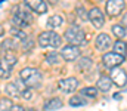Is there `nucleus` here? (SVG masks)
Here are the masks:
<instances>
[{
    "label": "nucleus",
    "mask_w": 127,
    "mask_h": 111,
    "mask_svg": "<svg viewBox=\"0 0 127 111\" xmlns=\"http://www.w3.org/2000/svg\"><path fill=\"white\" fill-rule=\"evenodd\" d=\"M10 24H12V27H18V28H25V27H28V24H25L24 21H21L19 18H16V16H13L12 15V18H10Z\"/></svg>",
    "instance_id": "obj_30"
},
{
    "label": "nucleus",
    "mask_w": 127,
    "mask_h": 111,
    "mask_svg": "<svg viewBox=\"0 0 127 111\" xmlns=\"http://www.w3.org/2000/svg\"><path fill=\"white\" fill-rule=\"evenodd\" d=\"M10 33H12V36L16 37L18 40H25L27 37H28V34L25 33V31H22V28H18V27H12V30H10Z\"/></svg>",
    "instance_id": "obj_25"
},
{
    "label": "nucleus",
    "mask_w": 127,
    "mask_h": 111,
    "mask_svg": "<svg viewBox=\"0 0 127 111\" xmlns=\"http://www.w3.org/2000/svg\"><path fill=\"white\" fill-rule=\"evenodd\" d=\"M25 111H35L34 108H25Z\"/></svg>",
    "instance_id": "obj_37"
},
{
    "label": "nucleus",
    "mask_w": 127,
    "mask_h": 111,
    "mask_svg": "<svg viewBox=\"0 0 127 111\" xmlns=\"http://www.w3.org/2000/svg\"><path fill=\"white\" fill-rule=\"evenodd\" d=\"M3 59H4L10 67H13V65L18 62V56H16L15 50H4V56H3Z\"/></svg>",
    "instance_id": "obj_20"
},
{
    "label": "nucleus",
    "mask_w": 127,
    "mask_h": 111,
    "mask_svg": "<svg viewBox=\"0 0 127 111\" xmlns=\"http://www.w3.org/2000/svg\"><path fill=\"white\" fill-rule=\"evenodd\" d=\"M12 15L13 16H16V18H19L21 21H24L25 24H31L32 22V13H31V10L24 4V6H21V4H16L13 9H12Z\"/></svg>",
    "instance_id": "obj_5"
},
{
    "label": "nucleus",
    "mask_w": 127,
    "mask_h": 111,
    "mask_svg": "<svg viewBox=\"0 0 127 111\" xmlns=\"http://www.w3.org/2000/svg\"><path fill=\"white\" fill-rule=\"evenodd\" d=\"M77 67H78L80 71H89V70L93 67V61H92L90 58H87V56L80 58L78 62H77Z\"/></svg>",
    "instance_id": "obj_15"
},
{
    "label": "nucleus",
    "mask_w": 127,
    "mask_h": 111,
    "mask_svg": "<svg viewBox=\"0 0 127 111\" xmlns=\"http://www.w3.org/2000/svg\"><path fill=\"white\" fill-rule=\"evenodd\" d=\"M49 40H50V31H43L38 36V46L40 47H47L49 46Z\"/></svg>",
    "instance_id": "obj_23"
},
{
    "label": "nucleus",
    "mask_w": 127,
    "mask_h": 111,
    "mask_svg": "<svg viewBox=\"0 0 127 111\" xmlns=\"http://www.w3.org/2000/svg\"><path fill=\"white\" fill-rule=\"evenodd\" d=\"M64 24V16L62 15H53L47 19V27L49 28H58Z\"/></svg>",
    "instance_id": "obj_18"
},
{
    "label": "nucleus",
    "mask_w": 127,
    "mask_h": 111,
    "mask_svg": "<svg viewBox=\"0 0 127 111\" xmlns=\"http://www.w3.org/2000/svg\"><path fill=\"white\" fill-rule=\"evenodd\" d=\"M109 77H111L112 83L117 84L118 87H123V86H126L127 84V73L123 70V68H120V67H114V68H111V71H109Z\"/></svg>",
    "instance_id": "obj_6"
},
{
    "label": "nucleus",
    "mask_w": 127,
    "mask_h": 111,
    "mask_svg": "<svg viewBox=\"0 0 127 111\" xmlns=\"http://www.w3.org/2000/svg\"><path fill=\"white\" fill-rule=\"evenodd\" d=\"M112 34L117 37V38H124L126 37V27L121 25V24L112 25Z\"/></svg>",
    "instance_id": "obj_21"
},
{
    "label": "nucleus",
    "mask_w": 127,
    "mask_h": 111,
    "mask_svg": "<svg viewBox=\"0 0 127 111\" xmlns=\"http://www.w3.org/2000/svg\"><path fill=\"white\" fill-rule=\"evenodd\" d=\"M10 74H12V67L4 59H1L0 61V78L1 80H6V78L10 77Z\"/></svg>",
    "instance_id": "obj_14"
},
{
    "label": "nucleus",
    "mask_w": 127,
    "mask_h": 111,
    "mask_svg": "<svg viewBox=\"0 0 127 111\" xmlns=\"http://www.w3.org/2000/svg\"><path fill=\"white\" fill-rule=\"evenodd\" d=\"M62 108V101L59 98H52V99H47L43 105V110L44 111H53V110H59Z\"/></svg>",
    "instance_id": "obj_13"
},
{
    "label": "nucleus",
    "mask_w": 127,
    "mask_h": 111,
    "mask_svg": "<svg viewBox=\"0 0 127 111\" xmlns=\"http://www.w3.org/2000/svg\"><path fill=\"white\" fill-rule=\"evenodd\" d=\"M24 4L37 15H43L47 12V4L44 0H24Z\"/></svg>",
    "instance_id": "obj_9"
},
{
    "label": "nucleus",
    "mask_w": 127,
    "mask_h": 111,
    "mask_svg": "<svg viewBox=\"0 0 127 111\" xmlns=\"http://www.w3.org/2000/svg\"><path fill=\"white\" fill-rule=\"evenodd\" d=\"M111 46H112V40H111V37L108 36V34H105V33L97 34V37H96V40H95V47L97 50L105 52V50H108Z\"/></svg>",
    "instance_id": "obj_11"
},
{
    "label": "nucleus",
    "mask_w": 127,
    "mask_h": 111,
    "mask_svg": "<svg viewBox=\"0 0 127 111\" xmlns=\"http://www.w3.org/2000/svg\"><path fill=\"white\" fill-rule=\"evenodd\" d=\"M4 92H6V95L10 96V98H19V96H21V92H19V89L16 87L15 83H7L6 87H4Z\"/></svg>",
    "instance_id": "obj_17"
},
{
    "label": "nucleus",
    "mask_w": 127,
    "mask_h": 111,
    "mask_svg": "<svg viewBox=\"0 0 127 111\" xmlns=\"http://www.w3.org/2000/svg\"><path fill=\"white\" fill-rule=\"evenodd\" d=\"M44 59H46V62H49L50 65H58V64H61L62 56H61V53H58V52H49V53H46Z\"/></svg>",
    "instance_id": "obj_16"
},
{
    "label": "nucleus",
    "mask_w": 127,
    "mask_h": 111,
    "mask_svg": "<svg viewBox=\"0 0 127 111\" xmlns=\"http://www.w3.org/2000/svg\"><path fill=\"white\" fill-rule=\"evenodd\" d=\"M121 25L127 27V15H124V18H123V21H121Z\"/></svg>",
    "instance_id": "obj_34"
},
{
    "label": "nucleus",
    "mask_w": 127,
    "mask_h": 111,
    "mask_svg": "<svg viewBox=\"0 0 127 111\" xmlns=\"http://www.w3.org/2000/svg\"><path fill=\"white\" fill-rule=\"evenodd\" d=\"M10 111H25V108H24L22 105H12Z\"/></svg>",
    "instance_id": "obj_33"
},
{
    "label": "nucleus",
    "mask_w": 127,
    "mask_h": 111,
    "mask_svg": "<svg viewBox=\"0 0 127 111\" xmlns=\"http://www.w3.org/2000/svg\"><path fill=\"white\" fill-rule=\"evenodd\" d=\"M126 7V1L124 0H108L105 3V12L109 18H115L118 16Z\"/></svg>",
    "instance_id": "obj_4"
},
{
    "label": "nucleus",
    "mask_w": 127,
    "mask_h": 111,
    "mask_svg": "<svg viewBox=\"0 0 127 111\" xmlns=\"http://www.w3.org/2000/svg\"><path fill=\"white\" fill-rule=\"evenodd\" d=\"M3 33H4L3 31V25H0V36H3Z\"/></svg>",
    "instance_id": "obj_36"
},
{
    "label": "nucleus",
    "mask_w": 127,
    "mask_h": 111,
    "mask_svg": "<svg viewBox=\"0 0 127 111\" xmlns=\"http://www.w3.org/2000/svg\"><path fill=\"white\" fill-rule=\"evenodd\" d=\"M87 104V101H86V98H83V95H80V96H72L71 99H69V105L71 107H83V105H86Z\"/></svg>",
    "instance_id": "obj_24"
},
{
    "label": "nucleus",
    "mask_w": 127,
    "mask_h": 111,
    "mask_svg": "<svg viewBox=\"0 0 127 111\" xmlns=\"http://www.w3.org/2000/svg\"><path fill=\"white\" fill-rule=\"evenodd\" d=\"M124 55H120V53H117V52H105L103 55H102V62H103V65L106 67V68H114V67H118L120 64H123L124 62Z\"/></svg>",
    "instance_id": "obj_3"
},
{
    "label": "nucleus",
    "mask_w": 127,
    "mask_h": 111,
    "mask_svg": "<svg viewBox=\"0 0 127 111\" xmlns=\"http://www.w3.org/2000/svg\"><path fill=\"white\" fill-rule=\"evenodd\" d=\"M97 87H84L81 90V95L83 96H89V98H96L97 96Z\"/></svg>",
    "instance_id": "obj_28"
},
{
    "label": "nucleus",
    "mask_w": 127,
    "mask_h": 111,
    "mask_svg": "<svg viewBox=\"0 0 127 111\" xmlns=\"http://www.w3.org/2000/svg\"><path fill=\"white\" fill-rule=\"evenodd\" d=\"M75 12H77V15H78V18L83 21V22H86V21H89V13L86 12V9L83 7V6H78L77 9H75Z\"/></svg>",
    "instance_id": "obj_29"
},
{
    "label": "nucleus",
    "mask_w": 127,
    "mask_h": 111,
    "mask_svg": "<svg viewBox=\"0 0 127 111\" xmlns=\"http://www.w3.org/2000/svg\"><path fill=\"white\" fill-rule=\"evenodd\" d=\"M111 84H112V80H111V77H108V75H100L99 80L96 81V87H97V90H100V92H108V90L111 89Z\"/></svg>",
    "instance_id": "obj_12"
},
{
    "label": "nucleus",
    "mask_w": 127,
    "mask_h": 111,
    "mask_svg": "<svg viewBox=\"0 0 127 111\" xmlns=\"http://www.w3.org/2000/svg\"><path fill=\"white\" fill-rule=\"evenodd\" d=\"M32 46H34V40L32 38H25V40H22V49L25 50V52H30L32 49Z\"/></svg>",
    "instance_id": "obj_31"
},
{
    "label": "nucleus",
    "mask_w": 127,
    "mask_h": 111,
    "mask_svg": "<svg viewBox=\"0 0 127 111\" xmlns=\"http://www.w3.org/2000/svg\"><path fill=\"white\" fill-rule=\"evenodd\" d=\"M61 56L66 62H72V61L80 58V49L75 44H66V46H64L62 50H61Z\"/></svg>",
    "instance_id": "obj_7"
},
{
    "label": "nucleus",
    "mask_w": 127,
    "mask_h": 111,
    "mask_svg": "<svg viewBox=\"0 0 127 111\" xmlns=\"http://www.w3.org/2000/svg\"><path fill=\"white\" fill-rule=\"evenodd\" d=\"M96 1H100V0H96Z\"/></svg>",
    "instance_id": "obj_38"
},
{
    "label": "nucleus",
    "mask_w": 127,
    "mask_h": 111,
    "mask_svg": "<svg viewBox=\"0 0 127 111\" xmlns=\"http://www.w3.org/2000/svg\"><path fill=\"white\" fill-rule=\"evenodd\" d=\"M112 47H114V52H117L120 55H126L127 53V44L123 41V38H117V41L112 43Z\"/></svg>",
    "instance_id": "obj_19"
},
{
    "label": "nucleus",
    "mask_w": 127,
    "mask_h": 111,
    "mask_svg": "<svg viewBox=\"0 0 127 111\" xmlns=\"http://www.w3.org/2000/svg\"><path fill=\"white\" fill-rule=\"evenodd\" d=\"M114 98H115V99H120L121 96H120V93H115V95H114Z\"/></svg>",
    "instance_id": "obj_35"
},
{
    "label": "nucleus",
    "mask_w": 127,
    "mask_h": 111,
    "mask_svg": "<svg viewBox=\"0 0 127 111\" xmlns=\"http://www.w3.org/2000/svg\"><path fill=\"white\" fill-rule=\"evenodd\" d=\"M65 38L69 44H75V46H81V44H86V34L84 31L77 27V25H72L69 27L66 31H65Z\"/></svg>",
    "instance_id": "obj_2"
},
{
    "label": "nucleus",
    "mask_w": 127,
    "mask_h": 111,
    "mask_svg": "<svg viewBox=\"0 0 127 111\" xmlns=\"http://www.w3.org/2000/svg\"><path fill=\"white\" fill-rule=\"evenodd\" d=\"M12 105H13V102L9 98H1L0 99V111H10Z\"/></svg>",
    "instance_id": "obj_26"
},
{
    "label": "nucleus",
    "mask_w": 127,
    "mask_h": 111,
    "mask_svg": "<svg viewBox=\"0 0 127 111\" xmlns=\"http://www.w3.org/2000/svg\"><path fill=\"white\" fill-rule=\"evenodd\" d=\"M58 87L62 90L64 93H71L74 90H77L78 87V80L75 77H66V78H61L58 81Z\"/></svg>",
    "instance_id": "obj_8"
},
{
    "label": "nucleus",
    "mask_w": 127,
    "mask_h": 111,
    "mask_svg": "<svg viewBox=\"0 0 127 111\" xmlns=\"http://www.w3.org/2000/svg\"><path fill=\"white\" fill-rule=\"evenodd\" d=\"M32 96V92H31V87H27L25 90L21 92V98H25V99H31Z\"/></svg>",
    "instance_id": "obj_32"
},
{
    "label": "nucleus",
    "mask_w": 127,
    "mask_h": 111,
    "mask_svg": "<svg viewBox=\"0 0 127 111\" xmlns=\"http://www.w3.org/2000/svg\"><path fill=\"white\" fill-rule=\"evenodd\" d=\"M16 43L13 41V40H10V38H7V40H4L3 41V44H1V49H3V52L4 50H16Z\"/></svg>",
    "instance_id": "obj_27"
},
{
    "label": "nucleus",
    "mask_w": 127,
    "mask_h": 111,
    "mask_svg": "<svg viewBox=\"0 0 127 111\" xmlns=\"http://www.w3.org/2000/svg\"><path fill=\"white\" fill-rule=\"evenodd\" d=\"M21 78L24 80V83L31 87V89H37L41 86V81H43V75H41V71L34 68V67H28V68H24L21 70Z\"/></svg>",
    "instance_id": "obj_1"
},
{
    "label": "nucleus",
    "mask_w": 127,
    "mask_h": 111,
    "mask_svg": "<svg viewBox=\"0 0 127 111\" xmlns=\"http://www.w3.org/2000/svg\"><path fill=\"white\" fill-rule=\"evenodd\" d=\"M89 21L92 22V25L95 28H102L103 24H105V18H103V13L100 12L99 7H92L89 10Z\"/></svg>",
    "instance_id": "obj_10"
},
{
    "label": "nucleus",
    "mask_w": 127,
    "mask_h": 111,
    "mask_svg": "<svg viewBox=\"0 0 127 111\" xmlns=\"http://www.w3.org/2000/svg\"><path fill=\"white\" fill-rule=\"evenodd\" d=\"M61 43H62V38L59 34H56L55 31H50V40H49V46L50 47H53V49H56V47H59L61 46Z\"/></svg>",
    "instance_id": "obj_22"
}]
</instances>
